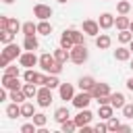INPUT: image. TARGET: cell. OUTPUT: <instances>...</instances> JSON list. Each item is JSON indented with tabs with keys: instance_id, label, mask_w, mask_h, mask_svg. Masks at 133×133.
I'll use <instances>...</instances> for the list:
<instances>
[{
	"instance_id": "1",
	"label": "cell",
	"mask_w": 133,
	"mask_h": 133,
	"mask_svg": "<svg viewBox=\"0 0 133 133\" xmlns=\"http://www.w3.org/2000/svg\"><path fill=\"white\" fill-rule=\"evenodd\" d=\"M39 66L46 71V73H52V75H58L62 71V62H58L52 54H42L39 56Z\"/></svg>"
},
{
	"instance_id": "2",
	"label": "cell",
	"mask_w": 133,
	"mask_h": 133,
	"mask_svg": "<svg viewBox=\"0 0 133 133\" xmlns=\"http://www.w3.org/2000/svg\"><path fill=\"white\" fill-rule=\"evenodd\" d=\"M17 56H21L19 46H17V44H12V42H10V44H6V46H4V50H2V56H0V66H2V69H6V66H8V62H10V60H15Z\"/></svg>"
},
{
	"instance_id": "3",
	"label": "cell",
	"mask_w": 133,
	"mask_h": 133,
	"mask_svg": "<svg viewBox=\"0 0 133 133\" xmlns=\"http://www.w3.org/2000/svg\"><path fill=\"white\" fill-rule=\"evenodd\" d=\"M71 60L75 64H83L87 60V48H85V44H75L71 48Z\"/></svg>"
},
{
	"instance_id": "4",
	"label": "cell",
	"mask_w": 133,
	"mask_h": 133,
	"mask_svg": "<svg viewBox=\"0 0 133 133\" xmlns=\"http://www.w3.org/2000/svg\"><path fill=\"white\" fill-rule=\"evenodd\" d=\"M35 98H37V104H39L42 108H46V106L52 104V89L44 85L42 89H37V96H35Z\"/></svg>"
},
{
	"instance_id": "5",
	"label": "cell",
	"mask_w": 133,
	"mask_h": 133,
	"mask_svg": "<svg viewBox=\"0 0 133 133\" xmlns=\"http://www.w3.org/2000/svg\"><path fill=\"white\" fill-rule=\"evenodd\" d=\"M91 98H94L91 91H81V94H77V96L73 98V104L81 110V108H87V104L91 102Z\"/></svg>"
},
{
	"instance_id": "6",
	"label": "cell",
	"mask_w": 133,
	"mask_h": 133,
	"mask_svg": "<svg viewBox=\"0 0 133 133\" xmlns=\"http://www.w3.org/2000/svg\"><path fill=\"white\" fill-rule=\"evenodd\" d=\"M33 15H35L39 21H48V19L52 17V8L46 6V4H35V6H33Z\"/></svg>"
},
{
	"instance_id": "7",
	"label": "cell",
	"mask_w": 133,
	"mask_h": 133,
	"mask_svg": "<svg viewBox=\"0 0 133 133\" xmlns=\"http://www.w3.org/2000/svg\"><path fill=\"white\" fill-rule=\"evenodd\" d=\"M19 62H21V66H27L29 69V66H35V62H39V58L29 50V52H25V54L19 56Z\"/></svg>"
},
{
	"instance_id": "8",
	"label": "cell",
	"mask_w": 133,
	"mask_h": 133,
	"mask_svg": "<svg viewBox=\"0 0 133 133\" xmlns=\"http://www.w3.org/2000/svg\"><path fill=\"white\" fill-rule=\"evenodd\" d=\"M91 118H94V114H91L87 108H81V112L75 116V123H77V127H85V125L91 123Z\"/></svg>"
},
{
	"instance_id": "9",
	"label": "cell",
	"mask_w": 133,
	"mask_h": 133,
	"mask_svg": "<svg viewBox=\"0 0 133 133\" xmlns=\"http://www.w3.org/2000/svg\"><path fill=\"white\" fill-rule=\"evenodd\" d=\"M2 87L12 91V89H19V77L17 75H4L2 77Z\"/></svg>"
},
{
	"instance_id": "10",
	"label": "cell",
	"mask_w": 133,
	"mask_h": 133,
	"mask_svg": "<svg viewBox=\"0 0 133 133\" xmlns=\"http://www.w3.org/2000/svg\"><path fill=\"white\" fill-rule=\"evenodd\" d=\"M83 33H87V35H98L100 33V23H96V21H83Z\"/></svg>"
},
{
	"instance_id": "11",
	"label": "cell",
	"mask_w": 133,
	"mask_h": 133,
	"mask_svg": "<svg viewBox=\"0 0 133 133\" xmlns=\"http://www.w3.org/2000/svg\"><path fill=\"white\" fill-rule=\"evenodd\" d=\"M91 96H94V98L110 96V87H108V83H96V85H94V89H91Z\"/></svg>"
},
{
	"instance_id": "12",
	"label": "cell",
	"mask_w": 133,
	"mask_h": 133,
	"mask_svg": "<svg viewBox=\"0 0 133 133\" xmlns=\"http://www.w3.org/2000/svg\"><path fill=\"white\" fill-rule=\"evenodd\" d=\"M98 23H100L102 29H110V27L114 25V17H112L110 12H104V15H100V21H98Z\"/></svg>"
},
{
	"instance_id": "13",
	"label": "cell",
	"mask_w": 133,
	"mask_h": 133,
	"mask_svg": "<svg viewBox=\"0 0 133 133\" xmlns=\"http://www.w3.org/2000/svg\"><path fill=\"white\" fill-rule=\"evenodd\" d=\"M60 98H62V100H73V98H75L71 83H60Z\"/></svg>"
},
{
	"instance_id": "14",
	"label": "cell",
	"mask_w": 133,
	"mask_h": 133,
	"mask_svg": "<svg viewBox=\"0 0 133 133\" xmlns=\"http://www.w3.org/2000/svg\"><path fill=\"white\" fill-rule=\"evenodd\" d=\"M69 116H71V114H69V108H66V106L56 108V112H54V121H56V123H60V125H62L64 121H69Z\"/></svg>"
},
{
	"instance_id": "15",
	"label": "cell",
	"mask_w": 133,
	"mask_h": 133,
	"mask_svg": "<svg viewBox=\"0 0 133 133\" xmlns=\"http://www.w3.org/2000/svg\"><path fill=\"white\" fill-rule=\"evenodd\" d=\"M54 58H56L58 62H62V64H64L66 60H71V52H69L66 48H62V46H60V48L54 52Z\"/></svg>"
},
{
	"instance_id": "16",
	"label": "cell",
	"mask_w": 133,
	"mask_h": 133,
	"mask_svg": "<svg viewBox=\"0 0 133 133\" xmlns=\"http://www.w3.org/2000/svg\"><path fill=\"white\" fill-rule=\"evenodd\" d=\"M94 85H96L94 77H81V79H79V87H81V91H91Z\"/></svg>"
},
{
	"instance_id": "17",
	"label": "cell",
	"mask_w": 133,
	"mask_h": 133,
	"mask_svg": "<svg viewBox=\"0 0 133 133\" xmlns=\"http://www.w3.org/2000/svg\"><path fill=\"white\" fill-rule=\"evenodd\" d=\"M112 110H114V106L112 104H100V108H98V114H100V118H110L112 116Z\"/></svg>"
},
{
	"instance_id": "18",
	"label": "cell",
	"mask_w": 133,
	"mask_h": 133,
	"mask_svg": "<svg viewBox=\"0 0 133 133\" xmlns=\"http://www.w3.org/2000/svg\"><path fill=\"white\" fill-rule=\"evenodd\" d=\"M110 104H112L114 108H123V106H125V96H123L121 91L110 94Z\"/></svg>"
},
{
	"instance_id": "19",
	"label": "cell",
	"mask_w": 133,
	"mask_h": 133,
	"mask_svg": "<svg viewBox=\"0 0 133 133\" xmlns=\"http://www.w3.org/2000/svg\"><path fill=\"white\" fill-rule=\"evenodd\" d=\"M37 46H39V44H37L35 35H25V42H23V48H25V50H31V52H33V50H37Z\"/></svg>"
},
{
	"instance_id": "20",
	"label": "cell",
	"mask_w": 133,
	"mask_h": 133,
	"mask_svg": "<svg viewBox=\"0 0 133 133\" xmlns=\"http://www.w3.org/2000/svg\"><path fill=\"white\" fill-rule=\"evenodd\" d=\"M96 46H98L100 50H106V48L110 46V37H108L106 33H100V35L96 37Z\"/></svg>"
},
{
	"instance_id": "21",
	"label": "cell",
	"mask_w": 133,
	"mask_h": 133,
	"mask_svg": "<svg viewBox=\"0 0 133 133\" xmlns=\"http://www.w3.org/2000/svg\"><path fill=\"white\" fill-rule=\"evenodd\" d=\"M114 58L121 60V62H123V60H129V58H131V50H129V48H116Z\"/></svg>"
},
{
	"instance_id": "22",
	"label": "cell",
	"mask_w": 133,
	"mask_h": 133,
	"mask_svg": "<svg viewBox=\"0 0 133 133\" xmlns=\"http://www.w3.org/2000/svg\"><path fill=\"white\" fill-rule=\"evenodd\" d=\"M6 114H8V118H17V116H21V106H17V102L8 104V106H6Z\"/></svg>"
},
{
	"instance_id": "23",
	"label": "cell",
	"mask_w": 133,
	"mask_h": 133,
	"mask_svg": "<svg viewBox=\"0 0 133 133\" xmlns=\"http://www.w3.org/2000/svg\"><path fill=\"white\" fill-rule=\"evenodd\" d=\"M118 42H121V44H131V42H133V31H131V29H129V31H127V29H121Z\"/></svg>"
},
{
	"instance_id": "24",
	"label": "cell",
	"mask_w": 133,
	"mask_h": 133,
	"mask_svg": "<svg viewBox=\"0 0 133 133\" xmlns=\"http://www.w3.org/2000/svg\"><path fill=\"white\" fill-rule=\"evenodd\" d=\"M21 89L25 91V96H27V98H33V96H37V87H35V83H31V81H27V83H25Z\"/></svg>"
},
{
	"instance_id": "25",
	"label": "cell",
	"mask_w": 133,
	"mask_h": 133,
	"mask_svg": "<svg viewBox=\"0 0 133 133\" xmlns=\"http://www.w3.org/2000/svg\"><path fill=\"white\" fill-rule=\"evenodd\" d=\"M15 35H17V33H12L10 29H2V33H0V42L6 46V44H10V42L15 39Z\"/></svg>"
},
{
	"instance_id": "26",
	"label": "cell",
	"mask_w": 133,
	"mask_h": 133,
	"mask_svg": "<svg viewBox=\"0 0 133 133\" xmlns=\"http://www.w3.org/2000/svg\"><path fill=\"white\" fill-rule=\"evenodd\" d=\"M10 100L19 104V102L27 100V96H25V91H23V89H12V91H10Z\"/></svg>"
},
{
	"instance_id": "27",
	"label": "cell",
	"mask_w": 133,
	"mask_h": 133,
	"mask_svg": "<svg viewBox=\"0 0 133 133\" xmlns=\"http://www.w3.org/2000/svg\"><path fill=\"white\" fill-rule=\"evenodd\" d=\"M37 33H42V35H50V33H52V25H50L48 21H42V23L37 25Z\"/></svg>"
},
{
	"instance_id": "28",
	"label": "cell",
	"mask_w": 133,
	"mask_h": 133,
	"mask_svg": "<svg viewBox=\"0 0 133 133\" xmlns=\"http://www.w3.org/2000/svg\"><path fill=\"white\" fill-rule=\"evenodd\" d=\"M60 46H62V48H66V50H71V48L75 46V44H73V39H71V35H69L66 31L60 35Z\"/></svg>"
},
{
	"instance_id": "29",
	"label": "cell",
	"mask_w": 133,
	"mask_h": 133,
	"mask_svg": "<svg viewBox=\"0 0 133 133\" xmlns=\"http://www.w3.org/2000/svg\"><path fill=\"white\" fill-rule=\"evenodd\" d=\"M131 8H133V6H131V4L127 2V0H121V2L116 4V10H118V15H127V12L131 10Z\"/></svg>"
},
{
	"instance_id": "30",
	"label": "cell",
	"mask_w": 133,
	"mask_h": 133,
	"mask_svg": "<svg viewBox=\"0 0 133 133\" xmlns=\"http://www.w3.org/2000/svg\"><path fill=\"white\" fill-rule=\"evenodd\" d=\"M23 33H25V35H35V33H37V25H33L31 21H27V23L23 25Z\"/></svg>"
},
{
	"instance_id": "31",
	"label": "cell",
	"mask_w": 133,
	"mask_h": 133,
	"mask_svg": "<svg viewBox=\"0 0 133 133\" xmlns=\"http://www.w3.org/2000/svg\"><path fill=\"white\" fill-rule=\"evenodd\" d=\"M66 33L71 35V39H73V44H83V33H79L77 29H69Z\"/></svg>"
},
{
	"instance_id": "32",
	"label": "cell",
	"mask_w": 133,
	"mask_h": 133,
	"mask_svg": "<svg viewBox=\"0 0 133 133\" xmlns=\"http://www.w3.org/2000/svg\"><path fill=\"white\" fill-rule=\"evenodd\" d=\"M114 23H116V27H118V29H127V27L131 25V21H129V19H127L125 15H121V17H116V21H114Z\"/></svg>"
},
{
	"instance_id": "33",
	"label": "cell",
	"mask_w": 133,
	"mask_h": 133,
	"mask_svg": "<svg viewBox=\"0 0 133 133\" xmlns=\"http://www.w3.org/2000/svg\"><path fill=\"white\" fill-rule=\"evenodd\" d=\"M21 116L33 118V106H31V104H23V106H21Z\"/></svg>"
},
{
	"instance_id": "34",
	"label": "cell",
	"mask_w": 133,
	"mask_h": 133,
	"mask_svg": "<svg viewBox=\"0 0 133 133\" xmlns=\"http://www.w3.org/2000/svg\"><path fill=\"white\" fill-rule=\"evenodd\" d=\"M60 127H62V131H64V133H71V131H75V129H77V123L69 118V121H64Z\"/></svg>"
},
{
	"instance_id": "35",
	"label": "cell",
	"mask_w": 133,
	"mask_h": 133,
	"mask_svg": "<svg viewBox=\"0 0 133 133\" xmlns=\"http://www.w3.org/2000/svg\"><path fill=\"white\" fill-rule=\"evenodd\" d=\"M6 29H10L12 33H17V31L21 29V25H19V21H17V19H8V25H6Z\"/></svg>"
},
{
	"instance_id": "36",
	"label": "cell",
	"mask_w": 133,
	"mask_h": 133,
	"mask_svg": "<svg viewBox=\"0 0 133 133\" xmlns=\"http://www.w3.org/2000/svg\"><path fill=\"white\" fill-rule=\"evenodd\" d=\"M33 123H35L37 127H44V125H46V114H42V112L33 114Z\"/></svg>"
},
{
	"instance_id": "37",
	"label": "cell",
	"mask_w": 133,
	"mask_h": 133,
	"mask_svg": "<svg viewBox=\"0 0 133 133\" xmlns=\"http://www.w3.org/2000/svg\"><path fill=\"white\" fill-rule=\"evenodd\" d=\"M118 127H121V123H118V118H114V116H110V118H108V131H118Z\"/></svg>"
},
{
	"instance_id": "38",
	"label": "cell",
	"mask_w": 133,
	"mask_h": 133,
	"mask_svg": "<svg viewBox=\"0 0 133 133\" xmlns=\"http://www.w3.org/2000/svg\"><path fill=\"white\" fill-rule=\"evenodd\" d=\"M35 129H37L35 123H25V125L21 127V133H35Z\"/></svg>"
},
{
	"instance_id": "39",
	"label": "cell",
	"mask_w": 133,
	"mask_h": 133,
	"mask_svg": "<svg viewBox=\"0 0 133 133\" xmlns=\"http://www.w3.org/2000/svg\"><path fill=\"white\" fill-rule=\"evenodd\" d=\"M46 87H50V89H54V87H60V81H58L56 77H48V79H46Z\"/></svg>"
},
{
	"instance_id": "40",
	"label": "cell",
	"mask_w": 133,
	"mask_h": 133,
	"mask_svg": "<svg viewBox=\"0 0 133 133\" xmlns=\"http://www.w3.org/2000/svg\"><path fill=\"white\" fill-rule=\"evenodd\" d=\"M23 77H25V81H31V83H35V77H37V73H35V71H31V69H27Z\"/></svg>"
},
{
	"instance_id": "41",
	"label": "cell",
	"mask_w": 133,
	"mask_h": 133,
	"mask_svg": "<svg viewBox=\"0 0 133 133\" xmlns=\"http://www.w3.org/2000/svg\"><path fill=\"white\" fill-rule=\"evenodd\" d=\"M123 114H125L127 118H133V104H125V106H123Z\"/></svg>"
},
{
	"instance_id": "42",
	"label": "cell",
	"mask_w": 133,
	"mask_h": 133,
	"mask_svg": "<svg viewBox=\"0 0 133 133\" xmlns=\"http://www.w3.org/2000/svg\"><path fill=\"white\" fill-rule=\"evenodd\" d=\"M4 75H17V77H19V69H17V66H6V69H4Z\"/></svg>"
},
{
	"instance_id": "43",
	"label": "cell",
	"mask_w": 133,
	"mask_h": 133,
	"mask_svg": "<svg viewBox=\"0 0 133 133\" xmlns=\"http://www.w3.org/2000/svg\"><path fill=\"white\" fill-rule=\"evenodd\" d=\"M94 131H98V133H104V131H108V125H104V123H98V125L94 127Z\"/></svg>"
},
{
	"instance_id": "44",
	"label": "cell",
	"mask_w": 133,
	"mask_h": 133,
	"mask_svg": "<svg viewBox=\"0 0 133 133\" xmlns=\"http://www.w3.org/2000/svg\"><path fill=\"white\" fill-rule=\"evenodd\" d=\"M46 79H48L46 75H39V73H37V77H35V83H39V85H46Z\"/></svg>"
},
{
	"instance_id": "45",
	"label": "cell",
	"mask_w": 133,
	"mask_h": 133,
	"mask_svg": "<svg viewBox=\"0 0 133 133\" xmlns=\"http://www.w3.org/2000/svg\"><path fill=\"white\" fill-rule=\"evenodd\" d=\"M127 87H129V89L133 91V79H129V81H127Z\"/></svg>"
},
{
	"instance_id": "46",
	"label": "cell",
	"mask_w": 133,
	"mask_h": 133,
	"mask_svg": "<svg viewBox=\"0 0 133 133\" xmlns=\"http://www.w3.org/2000/svg\"><path fill=\"white\" fill-rule=\"evenodd\" d=\"M4 2H6V4H12V2H15V0H4Z\"/></svg>"
},
{
	"instance_id": "47",
	"label": "cell",
	"mask_w": 133,
	"mask_h": 133,
	"mask_svg": "<svg viewBox=\"0 0 133 133\" xmlns=\"http://www.w3.org/2000/svg\"><path fill=\"white\" fill-rule=\"evenodd\" d=\"M129 29H131V31H133V21H131V25H129Z\"/></svg>"
},
{
	"instance_id": "48",
	"label": "cell",
	"mask_w": 133,
	"mask_h": 133,
	"mask_svg": "<svg viewBox=\"0 0 133 133\" xmlns=\"http://www.w3.org/2000/svg\"><path fill=\"white\" fill-rule=\"evenodd\" d=\"M129 50H131V52H133V42H131V48H129Z\"/></svg>"
},
{
	"instance_id": "49",
	"label": "cell",
	"mask_w": 133,
	"mask_h": 133,
	"mask_svg": "<svg viewBox=\"0 0 133 133\" xmlns=\"http://www.w3.org/2000/svg\"><path fill=\"white\" fill-rule=\"evenodd\" d=\"M58 2H66V0H58Z\"/></svg>"
},
{
	"instance_id": "50",
	"label": "cell",
	"mask_w": 133,
	"mask_h": 133,
	"mask_svg": "<svg viewBox=\"0 0 133 133\" xmlns=\"http://www.w3.org/2000/svg\"><path fill=\"white\" fill-rule=\"evenodd\" d=\"M131 69H133V60H131Z\"/></svg>"
}]
</instances>
